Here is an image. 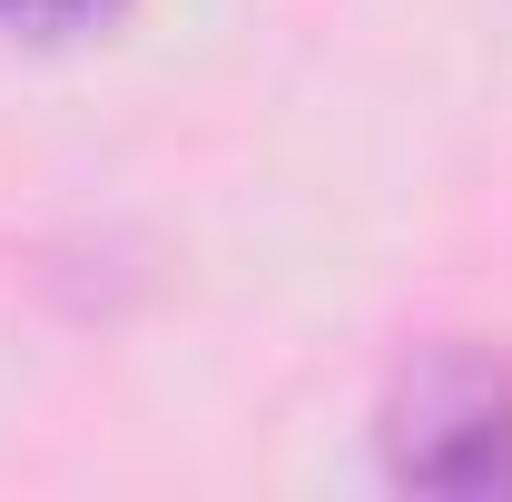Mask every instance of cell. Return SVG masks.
Wrapping results in <instances>:
<instances>
[{
	"instance_id": "1",
	"label": "cell",
	"mask_w": 512,
	"mask_h": 502,
	"mask_svg": "<svg viewBox=\"0 0 512 502\" xmlns=\"http://www.w3.org/2000/svg\"><path fill=\"white\" fill-rule=\"evenodd\" d=\"M384 483L444 502H503L512 493V355L473 335L414 345L375 404Z\"/></svg>"
},
{
	"instance_id": "2",
	"label": "cell",
	"mask_w": 512,
	"mask_h": 502,
	"mask_svg": "<svg viewBox=\"0 0 512 502\" xmlns=\"http://www.w3.org/2000/svg\"><path fill=\"white\" fill-rule=\"evenodd\" d=\"M119 0H0V30H20V40H79V30H99Z\"/></svg>"
}]
</instances>
